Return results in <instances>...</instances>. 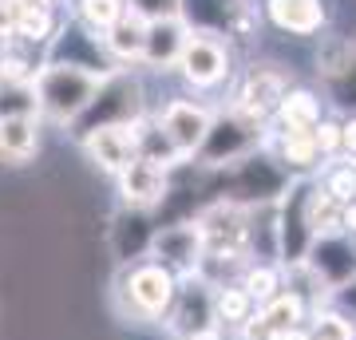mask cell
Wrapping results in <instances>:
<instances>
[{
  "mask_svg": "<svg viewBox=\"0 0 356 340\" xmlns=\"http://www.w3.org/2000/svg\"><path fill=\"white\" fill-rule=\"evenodd\" d=\"M107 76H95V72H83L76 63H60V60H48L44 67L36 72L32 88H36V107L44 119L60 127H76V119L91 107L95 91Z\"/></svg>",
  "mask_w": 356,
  "mask_h": 340,
  "instance_id": "6da1fadb",
  "label": "cell"
},
{
  "mask_svg": "<svg viewBox=\"0 0 356 340\" xmlns=\"http://www.w3.org/2000/svg\"><path fill=\"white\" fill-rule=\"evenodd\" d=\"M178 277L159 261H123L119 277H115V301L123 309L127 321H143V325H163L166 309L175 301Z\"/></svg>",
  "mask_w": 356,
  "mask_h": 340,
  "instance_id": "7a4b0ae2",
  "label": "cell"
},
{
  "mask_svg": "<svg viewBox=\"0 0 356 340\" xmlns=\"http://www.w3.org/2000/svg\"><path fill=\"white\" fill-rule=\"evenodd\" d=\"M166 340H218L222 328H218L214 316V285L202 281L198 273L191 277H178L175 301L163 316Z\"/></svg>",
  "mask_w": 356,
  "mask_h": 340,
  "instance_id": "3957f363",
  "label": "cell"
},
{
  "mask_svg": "<svg viewBox=\"0 0 356 340\" xmlns=\"http://www.w3.org/2000/svg\"><path fill=\"white\" fill-rule=\"evenodd\" d=\"M139 115H143V88L135 79L111 72L99 83L91 107L76 119V135H88L95 127H111V123H139Z\"/></svg>",
  "mask_w": 356,
  "mask_h": 340,
  "instance_id": "277c9868",
  "label": "cell"
},
{
  "mask_svg": "<svg viewBox=\"0 0 356 340\" xmlns=\"http://www.w3.org/2000/svg\"><path fill=\"white\" fill-rule=\"evenodd\" d=\"M210 123H214L210 107L191 103V99H175V103H166L163 115L154 119V131L163 135V143L175 151L178 163H191L194 154L202 151L206 135H210Z\"/></svg>",
  "mask_w": 356,
  "mask_h": 340,
  "instance_id": "5b68a950",
  "label": "cell"
},
{
  "mask_svg": "<svg viewBox=\"0 0 356 340\" xmlns=\"http://www.w3.org/2000/svg\"><path fill=\"white\" fill-rule=\"evenodd\" d=\"M261 127L266 123H254V119H245V115L229 111L222 119L210 123V135H206L202 151V166H229V163H242L250 154L257 151V143H261Z\"/></svg>",
  "mask_w": 356,
  "mask_h": 340,
  "instance_id": "8992f818",
  "label": "cell"
},
{
  "mask_svg": "<svg viewBox=\"0 0 356 340\" xmlns=\"http://www.w3.org/2000/svg\"><path fill=\"white\" fill-rule=\"evenodd\" d=\"M147 257L159 265H166L175 277H191L198 273L202 261V229L198 222H175V226H154Z\"/></svg>",
  "mask_w": 356,
  "mask_h": 340,
  "instance_id": "52a82bcc",
  "label": "cell"
},
{
  "mask_svg": "<svg viewBox=\"0 0 356 340\" xmlns=\"http://www.w3.org/2000/svg\"><path fill=\"white\" fill-rule=\"evenodd\" d=\"M178 72L191 88H218L229 76V48L214 32H191L182 51H178Z\"/></svg>",
  "mask_w": 356,
  "mask_h": 340,
  "instance_id": "ba28073f",
  "label": "cell"
},
{
  "mask_svg": "<svg viewBox=\"0 0 356 340\" xmlns=\"http://www.w3.org/2000/svg\"><path fill=\"white\" fill-rule=\"evenodd\" d=\"M139 123H111V127H95L88 135H79L83 143V151L95 166H99L103 175H119L127 163L139 159Z\"/></svg>",
  "mask_w": 356,
  "mask_h": 340,
  "instance_id": "9c48e42d",
  "label": "cell"
},
{
  "mask_svg": "<svg viewBox=\"0 0 356 340\" xmlns=\"http://www.w3.org/2000/svg\"><path fill=\"white\" fill-rule=\"evenodd\" d=\"M115 182H119L123 210H139V214H151L154 206H163L166 194H170V170L147 163V159L127 163L115 175Z\"/></svg>",
  "mask_w": 356,
  "mask_h": 340,
  "instance_id": "30bf717a",
  "label": "cell"
},
{
  "mask_svg": "<svg viewBox=\"0 0 356 340\" xmlns=\"http://www.w3.org/2000/svg\"><path fill=\"white\" fill-rule=\"evenodd\" d=\"M285 91H289V79L281 76V72H273V67H254V72L245 76V83L238 88L229 111L245 115V119H254V123H269Z\"/></svg>",
  "mask_w": 356,
  "mask_h": 340,
  "instance_id": "8fae6325",
  "label": "cell"
},
{
  "mask_svg": "<svg viewBox=\"0 0 356 340\" xmlns=\"http://www.w3.org/2000/svg\"><path fill=\"white\" fill-rule=\"evenodd\" d=\"M305 265L317 273L325 285H329V293H337L344 285V281L356 273V241L348 238V234H332V238H317L313 245H309V257Z\"/></svg>",
  "mask_w": 356,
  "mask_h": 340,
  "instance_id": "7c38bea8",
  "label": "cell"
},
{
  "mask_svg": "<svg viewBox=\"0 0 356 340\" xmlns=\"http://www.w3.org/2000/svg\"><path fill=\"white\" fill-rule=\"evenodd\" d=\"M40 151V119L36 115H16L0 119V163L24 166Z\"/></svg>",
  "mask_w": 356,
  "mask_h": 340,
  "instance_id": "4fadbf2b",
  "label": "cell"
},
{
  "mask_svg": "<svg viewBox=\"0 0 356 340\" xmlns=\"http://www.w3.org/2000/svg\"><path fill=\"white\" fill-rule=\"evenodd\" d=\"M186 36H191V28L182 24V16H178V20H151V24H147V44H143L139 63H151L159 72H163V67H175Z\"/></svg>",
  "mask_w": 356,
  "mask_h": 340,
  "instance_id": "5bb4252c",
  "label": "cell"
},
{
  "mask_svg": "<svg viewBox=\"0 0 356 340\" xmlns=\"http://www.w3.org/2000/svg\"><path fill=\"white\" fill-rule=\"evenodd\" d=\"M273 119H277L281 135H309L321 123V99L305 88H289L281 95Z\"/></svg>",
  "mask_w": 356,
  "mask_h": 340,
  "instance_id": "9a60e30c",
  "label": "cell"
},
{
  "mask_svg": "<svg viewBox=\"0 0 356 340\" xmlns=\"http://www.w3.org/2000/svg\"><path fill=\"white\" fill-rule=\"evenodd\" d=\"M269 20L281 28V32H293V36H313L325 24V4L321 0H266Z\"/></svg>",
  "mask_w": 356,
  "mask_h": 340,
  "instance_id": "2e32d148",
  "label": "cell"
},
{
  "mask_svg": "<svg viewBox=\"0 0 356 340\" xmlns=\"http://www.w3.org/2000/svg\"><path fill=\"white\" fill-rule=\"evenodd\" d=\"M257 313V305L250 301V293L238 285V281H226V285H214V316H218V328L222 337H238L250 316Z\"/></svg>",
  "mask_w": 356,
  "mask_h": 340,
  "instance_id": "e0dca14e",
  "label": "cell"
},
{
  "mask_svg": "<svg viewBox=\"0 0 356 340\" xmlns=\"http://www.w3.org/2000/svg\"><path fill=\"white\" fill-rule=\"evenodd\" d=\"M143 44H147V20L135 13H123L103 32V48H107L111 60H123V63L143 60Z\"/></svg>",
  "mask_w": 356,
  "mask_h": 340,
  "instance_id": "ac0fdd59",
  "label": "cell"
},
{
  "mask_svg": "<svg viewBox=\"0 0 356 340\" xmlns=\"http://www.w3.org/2000/svg\"><path fill=\"white\" fill-rule=\"evenodd\" d=\"M238 285H242V289L250 293V301L261 309L266 301H273V297L285 289V277H281V265L277 261H257V257H254V261L238 273Z\"/></svg>",
  "mask_w": 356,
  "mask_h": 340,
  "instance_id": "d6986e66",
  "label": "cell"
},
{
  "mask_svg": "<svg viewBox=\"0 0 356 340\" xmlns=\"http://www.w3.org/2000/svg\"><path fill=\"white\" fill-rule=\"evenodd\" d=\"M309 337L313 340H356V321L348 313H341L337 305H321L313 309L305 321Z\"/></svg>",
  "mask_w": 356,
  "mask_h": 340,
  "instance_id": "ffe728a7",
  "label": "cell"
},
{
  "mask_svg": "<svg viewBox=\"0 0 356 340\" xmlns=\"http://www.w3.org/2000/svg\"><path fill=\"white\" fill-rule=\"evenodd\" d=\"M281 166L297 178H309L321 166V154L309 135H281Z\"/></svg>",
  "mask_w": 356,
  "mask_h": 340,
  "instance_id": "44dd1931",
  "label": "cell"
},
{
  "mask_svg": "<svg viewBox=\"0 0 356 340\" xmlns=\"http://www.w3.org/2000/svg\"><path fill=\"white\" fill-rule=\"evenodd\" d=\"M356 67V48L341 36H329L321 40V51H317V72L329 79H341Z\"/></svg>",
  "mask_w": 356,
  "mask_h": 340,
  "instance_id": "7402d4cb",
  "label": "cell"
},
{
  "mask_svg": "<svg viewBox=\"0 0 356 340\" xmlns=\"http://www.w3.org/2000/svg\"><path fill=\"white\" fill-rule=\"evenodd\" d=\"M51 8H40V4H16V36L28 40V44H44L51 40Z\"/></svg>",
  "mask_w": 356,
  "mask_h": 340,
  "instance_id": "603a6c76",
  "label": "cell"
},
{
  "mask_svg": "<svg viewBox=\"0 0 356 340\" xmlns=\"http://www.w3.org/2000/svg\"><path fill=\"white\" fill-rule=\"evenodd\" d=\"M16 115H36V88L32 83H16V79H0V119H16Z\"/></svg>",
  "mask_w": 356,
  "mask_h": 340,
  "instance_id": "cb8c5ba5",
  "label": "cell"
},
{
  "mask_svg": "<svg viewBox=\"0 0 356 340\" xmlns=\"http://www.w3.org/2000/svg\"><path fill=\"white\" fill-rule=\"evenodd\" d=\"M123 13H127L123 0H79V20L88 24V32H107Z\"/></svg>",
  "mask_w": 356,
  "mask_h": 340,
  "instance_id": "d4e9b609",
  "label": "cell"
},
{
  "mask_svg": "<svg viewBox=\"0 0 356 340\" xmlns=\"http://www.w3.org/2000/svg\"><path fill=\"white\" fill-rule=\"evenodd\" d=\"M321 186H325V194H329L337 206H348V202H356V166H353V163L332 166Z\"/></svg>",
  "mask_w": 356,
  "mask_h": 340,
  "instance_id": "484cf974",
  "label": "cell"
},
{
  "mask_svg": "<svg viewBox=\"0 0 356 340\" xmlns=\"http://www.w3.org/2000/svg\"><path fill=\"white\" fill-rule=\"evenodd\" d=\"M123 4H131L127 13L143 16L147 24L151 20H178L182 16V0H123Z\"/></svg>",
  "mask_w": 356,
  "mask_h": 340,
  "instance_id": "4316f807",
  "label": "cell"
},
{
  "mask_svg": "<svg viewBox=\"0 0 356 340\" xmlns=\"http://www.w3.org/2000/svg\"><path fill=\"white\" fill-rule=\"evenodd\" d=\"M309 139H313V147H317L321 159H332V154H341V123L321 119V123L309 131Z\"/></svg>",
  "mask_w": 356,
  "mask_h": 340,
  "instance_id": "83f0119b",
  "label": "cell"
},
{
  "mask_svg": "<svg viewBox=\"0 0 356 340\" xmlns=\"http://www.w3.org/2000/svg\"><path fill=\"white\" fill-rule=\"evenodd\" d=\"M332 305H337V309H341V313H348L356 321V273L348 281H344L341 289L332 293Z\"/></svg>",
  "mask_w": 356,
  "mask_h": 340,
  "instance_id": "f1b7e54d",
  "label": "cell"
},
{
  "mask_svg": "<svg viewBox=\"0 0 356 340\" xmlns=\"http://www.w3.org/2000/svg\"><path fill=\"white\" fill-rule=\"evenodd\" d=\"M16 32V0H0V40Z\"/></svg>",
  "mask_w": 356,
  "mask_h": 340,
  "instance_id": "f546056e",
  "label": "cell"
},
{
  "mask_svg": "<svg viewBox=\"0 0 356 340\" xmlns=\"http://www.w3.org/2000/svg\"><path fill=\"white\" fill-rule=\"evenodd\" d=\"M341 151L348 154V159H356V115L341 123Z\"/></svg>",
  "mask_w": 356,
  "mask_h": 340,
  "instance_id": "4dcf8cb0",
  "label": "cell"
},
{
  "mask_svg": "<svg viewBox=\"0 0 356 340\" xmlns=\"http://www.w3.org/2000/svg\"><path fill=\"white\" fill-rule=\"evenodd\" d=\"M266 340H313V337H309V328H305V325H297V328H281V332H269Z\"/></svg>",
  "mask_w": 356,
  "mask_h": 340,
  "instance_id": "1f68e13d",
  "label": "cell"
},
{
  "mask_svg": "<svg viewBox=\"0 0 356 340\" xmlns=\"http://www.w3.org/2000/svg\"><path fill=\"white\" fill-rule=\"evenodd\" d=\"M341 226L348 238H356V202H348V206H341Z\"/></svg>",
  "mask_w": 356,
  "mask_h": 340,
  "instance_id": "d6a6232c",
  "label": "cell"
},
{
  "mask_svg": "<svg viewBox=\"0 0 356 340\" xmlns=\"http://www.w3.org/2000/svg\"><path fill=\"white\" fill-rule=\"evenodd\" d=\"M348 163H353V166H356V159H348Z\"/></svg>",
  "mask_w": 356,
  "mask_h": 340,
  "instance_id": "836d02e7",
  "label": "cell"
},
{
  "mask_svg": "<svg viewBox=\"0 0 356 340\" xmlns=\"http://www.w3.org/2000/svg\"><path fill=\"white\" fill-rule=\"evenodd\" d=\"M218 340H222V337H218Z\"/></svg>",
  "mask_w": 356,
  "mask_h": 340,
  "instance_id": "e575fe53",
  "label": "cell"
},
{
  "mask_svg": "<svg viewBox=\"0 0 356 340\" xmlns=\"http://www.w3.org/2000/svg\"><path fill=\"white\" fill-rule=\"evenodd\" d=\"M353 241H356V238H353Z\"/></svg>",
  "mask_w": 356,
  "mask_h": 340,
  "instance_id": "d590c367",
  "label": "cell"
}]
</instances>
